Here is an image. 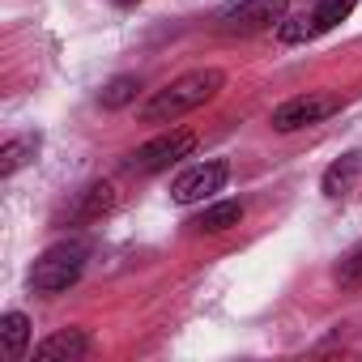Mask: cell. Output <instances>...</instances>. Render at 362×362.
I'll return each instance as SVG.
<instances>
[{
  "label": "cell",
  "instance_id": "5",
  "mask_svg": "<svg viewBox=\"0 0 362 362\" xmlns=\"http://www.w3.org/2000/svg\"><path fill=\"white\" fill-rule=\"evenodd\" d=\"M354 5H358V0H320L311 13H294V18H286V22L277 26V39H281V43H307V39H320V35H328L332 26H341V22L354 13Z\"/></svg>",
  "mask_w": 362,
  "mask_h": 362
},
{
  "label": "cell",
  "instance_id": "10",
  "mask_svg": "<svg viewBox=\"0 0 362 362\" xmlns=\"http://www.w3.org/2000/svg\"><path fill=\"white\" fill-rule=\"evenodd\" d=\"M358 170H362V153H341L328 170H324V179H320V188H324V197H345L349 188H354V179H358Z\"/></svg>",
  "mask_w": 362,
  "mask_h": 362
},
{
  "label": "cell",
  "instance_id": "6",
  "mask_svg": "<svg viewBox=\"0 0 362 362\" xmlns=\"http://www.w3.org/2000/svg\"><path fill=\"white\" fill-rule=\"evenodd\" d=\"M281 22H286V0H239V5L218 13L222 35H260L277 30Z\"/></svg>",
  "mask_w": 362,
  "mask_h": 362
},
{
  "label": "cell",
  "instance_id": "9",
  "mask_svg": "<svg viewBox=\"0 0 362 362\" xmlns=\"http://www.w3.org/2000/svg\"><path fill=\"white\" fill-rule=\"evenodd\" d=\"M115 209V184H90L81 197H77V205L69 209V218L73 222H98L103 214H111Z\"/></svg>",
  "mask_w": 362,
  "mask_h": 362
},
{
  "label": "cell",
  "instance_id": "16",
  "mask_svg": "<svg viewBox=\"0 0 362 362\" xmlns=\"http://www.w3.org/2000/svg\"><path fill=\"white\" fill-rule=\"evenodd\" d=\"M115 5H119V9H132V5H141V0H115Z\"/></svg>",
  "mask_w": 362,
  "mask_h": 362
},
{
  "label": "cell",
  "instance_id": "14",
  "mask_svg": "<svg viewBox=\"0 0 362 362\" xmlns=\"http://www.w3.org/2000/svg\"><path fill=\"white\" fill-rule=\"evenodd\" d=\"M136 77H115V81H107L103 86V94H98V103L107 107V111H119V107H128L132 98H136Z\"/></svg>",
  "mask_w": 362,
  "mask_h": 362
},
{
  "label": "cell",
  "instance_id": "4",
  "mask_svg": "<svg viewBox=\"0 0 362 362\" xmlns=\"http://www.w3.org/2000/svg\"><path fill=\"white\" fill-rule=\"evenodd\" d=\"M197 149V136L192 132H184V128H175V132H162V136H153V141H145V145H136L132 153H128V170L132 175H158V170H166V166H175L179 158H188Z\"/></svg>",
  "mask_w": 362,
  "mask_h": 362
},
{
  "label": "cell",
  "instance_id": "8",
  "mask_svg": "<svg viewBox=\"0 0 362 362\" xmlns=\"http://www.w3.org/2000/svg\"><path fill=\"white\" fill-rule=\"evenodd\" d=\"M86 354H90V332H81V328H60V332H52L35 345L39 362H73V358H86Z\"/></svg>",
  "mask_w": 362,
  "mask_h": 362
},
{
  "label": "cell",
  "instance_id": "15",
  "mask_svg": "<svg viewBox=\"0 0 362 362\" xmlns=\"http://www.w3.org/2000/svg\"><path fill=\"white\" fill-rule=\"evenodd\" d=\"M337 286L341 290H362V243L337 264Z\"/></svg>",
  "mask_w": 362,
  "mask_h": 362
},
{
  "label": "cell",
  "instance_id": "13",
  "mask_svg": "<svg viewBox=\"0 0 362 362\" xmlns=\"http://www.w3.org/2000/svg\"><path fill=\"white\" fill-rule=\"evenodd\" d=\"M0 337H5V354L13 362L26 358V349H30V320L22 311H5L0 315Z\"/></svg>",
  "mask_w": 362,
  "mask_h": 362
},
{
  "label": "cell",
  "instance_id": "2",
  "mask_svg": "<svg viewBox=\"0 0 362 362\" xmlns=\"http://www.w3.org/2000/svg\"><path fill=\"white\" fill-rule=\"evenodd\" d=\"M86 256H90V247H86L81 239L52 243V247L35 260V269H30V286H35L39 294H60V290L77 286L81 273H86Z\"/></svg>",
  "mask_w": 362,
  "mask_h": 362
},
{
  "label": "cell",
  "instance_id": "1",
  "mask_svg": "<svg viewBox=\"0 0 362 362\" xmlns=\"http://www.w3.org/2000/svg\"><path fill=\"white\" fill-rule=\"evenodd\" d=\"M226 86V73L222 69H192L184 77H175L170 86H162L149 103H145V124H175L179 115H188L197 107H205L218 90Z\"/></svg>",
  "mask_w": 362,
  "mask_h": 362
},
{
  "label": "cell",
  "instance_id": "3",
  "mask_svg": "<svg viewBox=\"0 0 362 362\" xmlns=\"http://www.w3.org/2000/svg\"><path fill=\"white\" fill-rule=\"evenodd\" d=\"M226 179H230V162L226 158H205V162H197L184 175L170 179V201L175 205H201V201H209L214 192L226 188Z\"/></svg>",
  "mask_w": 362,
  "mask_h": 362
},
{
  "label": "cell",
  "instance_id": "11",
  "mask_svg": "<svg viewBox=\"0 0 362 362\" xmlns=\"http://www.w3.org/2000/svg\"><path fill=\"white\" fill-rule=\"evenodd\" d=\"M239 222H243V201H218L201 218H192V230L197 235H222V230H230Z\"/></svg>",
  "mask_w": 362,
  "mask_h": 362
},
{
  "label": "cell",
  "instance_id": "7",
  "mask_svg": "<svg viewBox=\"0 0 362 362\" xmlns=\"http://www.w3.org/2000/svg\"><path fill=\"white\" fill-rule=\"evenodd\" d=\"M337 107H341V98H332V94H298V98H286L269 124H273V132H298V128L328 119Z\"/></svg>",
  "mask_w": 362,
  "mask_h": 362
},
{
  "label": "cell",
  "instance_id": "12",
  "mask_svg": "<svg viewBox=\"0 0 362 362\" xmlns=\"http://www.w3.org/2000/svg\"><path fill=\"white\" fill-rule=\"evenodd\" d=\"M39 153V132H22V136H9L5 149H0V175H18L30 158Z\"/></svg>",
  "mask_w": 362,
  "mask_h": 362
}]
</instances>
